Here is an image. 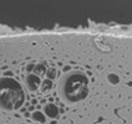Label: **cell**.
I'll return each mask as SVG.
<instances>
[{"label": "cell", "instance_id": "6", "mask_svg": "<svg viewBox=\"0 0 132 124\" xmlns=\"http://www.w3.org/2000/svg\"><path fill=\"white\" fill-rule=\"evenodd\" d=\"M32 119H35V120L39 122V123H45V122H46L45 115L41 113V111H35V113L32 114Z\"/></svg>", "mask_w": 132, "mask_h": 124}, {"label": "cell", "instance_id": "2", "mask_svg": "<svg viewBox=\"0 0 132 124\" xmlns=\"http://www.w3.org/2000/svg\"><path fill=\"white\" fill-rule=\"evenodd\" d=\"M26 95L19 82L12 77L0 78V109L17 110L24 102Z\"/></svg>", "mask_w": 132, "mask_h": 124}, {"label": "cell", "instance_id": "10", "mask_svg": "<svg viewBox=\"0 0 132 124\" xmlns=\"http://www.w3.org/2000/svg\"><path fill=\"white\" fill-rule=\"evenodd\" d=\"M35 69V64H28L27 65V72H32Z\"/></svg>", "mask_w": 132, "mask_h": 124}, {"label": "cell", "instance_id": "4", "mask_svg": "<svg viewBox=\"0 0 132 124\" xmlns=\"http://www.w3.org/2000/svg\"><path fill=\"white\" fill-rule=\"evenodd\" d=\"M45 114L49 118H56L58 114H59V110H58V108L54 104H47L45 106Z\"/></svg>", "mask_w": 132, "mask_h": 124}, {"label": "cell", "instance_id": "1", "mask_svg": "<svg viewBox=\"0 0 132 124\" xmlns=\"http://www.w3.org/2000/svg\"><path fill=\"white\" fill-rule=\"evenodd\" d=\"M59 96L68 104H75L82 101L88 95V78L81 72H71L63 78H60L58 84Z\"/></svg>", "mask_w": 132, "mask_h": 124}, {"label": "cell", "instance_id": "9", "mask_svg": "<svg viewBox=\"0 0 132 124\" xmlns=\"http://www.w3.org/2000/svg\"><path fill=\"white\" fill-rule=\"evenodd\" d=\"M108 81L112 83V84H117V83L119 82V77H118L117 74H113V73H112V74L108 76Z\"/></svg>", "mask_w": 132, "mask_h": 124}, {"label": "cell", "instance_id": "5", "mask_svg": "<svg viewBox=\"0 0 132 124\" xmlns=\"http://www.w3.org/2000/svg\"><path fill=\"white\" fill-rule=\"evenodd\" d=\"M50 88H53V81H50V79H45V81L41 82L40 90H41L43 92H47V91H50Z\"/></svg>", "mask_w": 132, "mask_h": 124}, {"label": "cell", "instance_id": "3", "mask_svg": "<svg viewBox=\"0 0 132 124\" xmlns=\"http://www.w3.org/2000/svg\"><path fill=\"white\" fill-rule=\"evenodd\" d=\"M26 86H27L28 90H31V91L39 90L40 86H41V79H40V77L36 76V74L30 73V74L26 77Z\"/></svg>", "mask_w": 132, "mask_h": 124}, {"label": "cell", "instance_id": "8", "mask_svg": "<svg viewBox=\"0 0 132 124\" xmlns=\"http://www.w3.org/2000/svg\"><path fill=\"white\" fill-rule=\"evenodd\" d=\"M46 76H47V79L53 81V79L55 78V76H56V70H55V68H50V69L46 72Z\"/></svg>", "mask_w": 132, "mask_h": 124}, {"label": "cell", "instance_id": "7", "mask_svg": "<svg viewBox=\"0 0 132 124\" xmlns=\"http://www.w3.org/2000/svg\"><path fill=\"white\" fill-rule=\"evenodd\" d=\"M35 73H36V76H41V74H45V72H46V69H45V65L43 64H37V65H35Z\"/></svg>", "mask_w": 132, "mask_h": 124}]
</instances>
